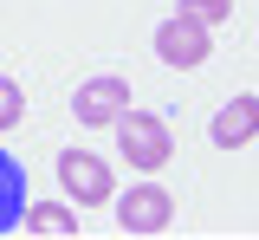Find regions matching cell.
<instances>
[{
	"instance_id": "obj_1",
	"label": "cell",
	"mask_w": 259,
	"mask_h": 240,
	"mask_svg": "<svg viewBox=\"0 0 259 240\" xmlns=\"http://www.w3.org/2000/svg\"><path fill=\"white\" fill-rule=\"evenodd\" d=\"M117 149H123V163H130V169L156 175L162 163L175 156V137H168V124H162L156 110H136V104H130L123 117H117Z\"/></svg>"
},
{
	"instance_id": "obj_10",
	"label": "cell",
	"mask_w": 259,
	"mask_h": 240,
	"mask_svg": "<svg viewBox=\"0 0 259 240\" xmlns=\"http://www.w3.org/2000/svg\"><path fill=\"white\" fill-rule=\"evenodd\" d=\"M20 117H26V91H20V85L0 71V130H13Z\"/></svg>"
},
{
	"instance_id": "obj_5",
	"label": "cell",
	"mask_w": 259,
	"mask_h": 240,
	"mask_svg": "<svg viewBox=\"0 0 259 240\" xmlns=\"http://www.w3.org/2000/svg\"><path fill=\"white\" fill-rule=\"evenodd\" d=\"M207 52H214V26H201V20H188V13H168L156 26V59L175 71H194L207 65Z\"/></svg>"
},
{
	"instance_id": "obj_9",
	"label": "cell",
	"mask_w": 259,
	"mask_h": 240,
	"mask_svg": "<svg viewBox=\"0 0 259 240\" xmlns=\"http://www.w3.org/2000/svg\"><path fill=\"white\" fill-rule=\"evenodd\" d=\"M175 13H188L201 26H221V20H233V0H175Z\"/></svg>"
},
{
	"instance_id": "obj_7",
	"label": "cell",
	"mask_w": 259,
	"mask_h": 240,
	"mask_svg": "<svg viewBox=\"0 0 259 240\" xmlns=\"http://www.w3.org/2000/svg\"><path fill=\"white\" fill-rule=\"evenodd\" d=\"M26 208H32V202H26V169L0 149V234H7V227H20V221H26Z\"/></svg>"
},
{
	"instance_id": "obj_4",
	"label": "cell",
	"mask_w": 259,
	"mask_h": 240,
	"mask_svg": "<svg viewBox=\"0 0 259 240\" xmlns=\"http://www.w3.org/2000/svg\"><path fill=\"white\" fill-rule=\"evenodd\" d=\"M110 208H117L123 234H168V221H175V195L162 182H130V195H117Z\"/></svg>"
},
{
	"instance_id": "obj_8",
	"label": "cell",
	"mask_w": 259,
	"mask_h": 240,
	"mask_svg": "<svg viewBox=\"0 0 259 240\" xmlns=\"http://www.w3.org/2000/svg\"><path fill=\"white\" fill-rule=\"evenodd\" d=\"M26 234H46V240H71L78 234V214L65 202H32L26 208Z\"/></svg>"
},
{
	"instance_id": "obj_2",
	"label": "cell",
	"mask_w": 259,
	"mask_h": 240,
	"mask_svg": "<svg viewBox=\"0 0 259 240\" xmlns=\"http://www.w3.org/2000/svg\"><path fill=\"white\" fill-rule=\"evenodd\" d=\"M123 110H130V78H117V71H97V78H84V85L71 91L78 130H117Z\"/></svg>"
},
{
	"instance_id": "obj_6",
	"label": "cell",
	"mask_w": 259,
	"mask_h": 240,
	"mask_svg": "<svg viewBox=\"0 0 259 240\" xmlns=\"http://www.w3.org/2000/svg\"><path fill=\"white\" fill-rule=\"evenodd\" d=\"M253 137H259V98H253V91H233V98L214 110L207 143H221V149H246Z\"/></svg>"
},
{
	"instance_id": "obj_3",
	"label": "cell",
	"mask_w": 259,
	"mask_h": 240,
	"mask_svg": "<svg viewBox=\"0 0 259 240\" xmlns=\"http://www.w3.org/2000/svg\"><path fill=\"white\" fill-rule=\"evenodd\" d=\"M59 188H65L78 208L117 202V175H110V163L91 156V149H59Z\"/></svg>"
}]
</instances>
